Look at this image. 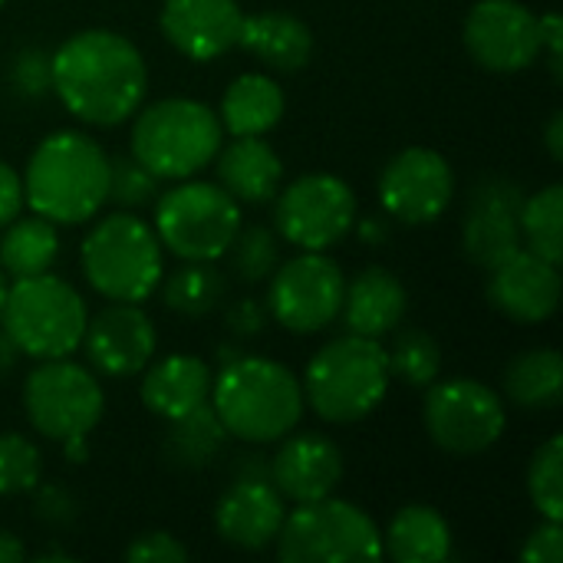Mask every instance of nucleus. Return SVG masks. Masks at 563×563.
<instances>
[{"label": "nucleus", "mask_w": 563, "mask_h": 563, "mask_svg": "<svg viewBox=\"0 0 563 563\" xmlns=\"http://www.w3.org/2000/svg\"><path fill=\"white\" fill-rule=\"evenodd\" d=\"M53 92L86 125L112 129L142 109L148 66L142 49L115 30H79L53 53Z\"/></svg>", "instance_id": "obj_1"}, {"label": "nucleus", "mask_w": 563, "mask_h": 563, "mask_svg": "<svg viewBox=\"0 0 563 563\" xmlns=\"http://www.w3.org/2000/svg\"><path fill=\"white\" fill-rule=\"evenodd\" d=\"M109 201V155L86 132L46 135L23 172V205L56 228L86 224Z\"/></svg>", "instance_id": "obj_2"}, {"label": "nucleus", "mask_w": 563, "mask_h": 563, "mask_svg": "<svg viewBox=\"0 0 563 563\" xmlns=\"http://www.w3.org/2000/svg\"><path fill=\"white\" fill-rule=\"evenodd\" d=\"M211 409L224 432L247 445H271L290 435L303 419L300 379L274 360L238 356L211 379Z\"/></svg>", "instance_id": "obj_3"}, {"label": "nucleus", "mask_w": 563, "mask_h": 563, "mask_svg": "<svg viewBox=\"0 0 563 563\" xmlns=\"http://www.w3.org/2000/svg\"><path fill=\"white\" fill-rule=\"evenodd\" d=\"M389 360L379 340L336 336L320 346L303 373V402L330 426H353L379 409L389 393Z\"/></svg>", "instance_id": "obj_4"}, {"label": "nucleus", "mask_w": 563, "mask_h": 563, "mask_svg": "<svg viewBox=\"0 0 563 563\" xmlns=\"http://www.w3.org/2000/svg\"><path fill=\"white\" fill-rule=\"evenodd\" d=\"M79 264L89 287L109 303H142L165 277V247L139 214L112 211L82 238Z\"/></svg>", "instance_id": "obj_5"}, {"label": "nucleus", "mask_w": 563, "mask_h": 563, "mask_svg": "<svg viewBox=\"0 0 563 563\" xmlns=\"http://www.w3.org/2000/svg\"><path fill=\"white\" fill-rule=\"evenodd\" d=\"M132 119V155L158 181L195 178L214 162L224 139L218 112L185 96L158 99Z\"/></svg>", "instance_id": "obj_6"}, {"label": "nucleus", "mask_w": 563, "mask_h": 563, "mask_svg": "<svg viewBox=\"0 0 563 563\" xmlns=\"http://www.w3.org/2000/svg\"><path fill=\"white\" fill-rule=\"evenodd\" d=\"M86 323L89 310L79 290L49 271L13 280L0 307V327L13 340L20 356H30L36 363L73 356L82 343Z\"/></svg>", "instance_id": "obj_7"}, {"label": "nucleus", "mask_w": 563, "mask_h": 563, "mask_svg": "<svg viewBox=\"0 0 563 563\" xmlns=\"http://www.w3.org/2000/svg\"><path fill=\"white\" fill-rule=\"evenodd\" d=\"M284 563H369L383 558V531L353 501L320 498L287 511L277 534Z\"/></svg>", "instance_id": "obj_8"}, {"label": "nucleus", "mask_w": 563, "mask_h": 563, "mask_svg": "<svg viewBox=\"0 0 563 563\" xmlns=\"http://www.w3.org/2000/svg\"><path fill=\"white\" fill-rule=\"evenodd\" d=\"M241 224V205L218 181L185 178L155 201L152 228L168 254L181 261H218L228 254Z\"/></svg>", "instance_id": "obj_9"}, {"label": "nucleus", "mask_w": 563, "mask_h": 563, "mask_svg": "<svg viewBox=\"0 0 563 563\" xmlns=\"http://www.w3.org/2000/svg\"><path fill=\"white\" fill-rule=\"evenodd\" d=\"M23 412L33 432L49 442H66L73 435H89L102 422L106 393L96 373L69 356L40 360L23 383Z\"/></svg>", "instance_id": "obj_10"}, {"label": "nucleus", "mask_w": 563, "mask_h": 563, "mask_svg": "<svg viewBox=\"0 0 563 563\" xmlns=\"http://www.w3.org/2000/svg\"><path fill=\"white\" fill-rule=\"evenodd\" d=\"M422 422L429 439L459 459H472L488 452L508 426L505 399L472 376L435 379L426 386Z\"/></svg>", "instance_id": "obj_11"}, {"label": "nucleus", "mask_w": 563, "mask_h": 563, "mask_svg": "<svg viewBox=\"0 0 563 563\" xmlns=\"http://www.w3.org/2000/svg\"><path fill=\"white\" fill-rule=\"evenodd\" d=\"M274 198L277 238L300 251H330L356 224V195L340 175H300Z\"/></svg>", "instance_id": "obj_12"}, {"label": "nucleus", "mask_w": 563, "mask_h": 563, "mask_svg": "<svg viewBox=\"0 0 563 563\" xmlns=\"http://www.w3.org/2000/svg\"><path fill=\"white\" fill-rule=\"evenodd\" d=\"M343 290L346 274L333 257H327V251H300L271 274L267 313L287 333L310 336L340 317Z\"/></svg>", "instance_id": "obj_13"}, {"label": "nucleus", "mask_w": 563, "mask_h": 563, "mask_svg": "<svg viewBox=\"0 0 563 563\" xmlns=\"http://www.w3.org/2000/svg\"><path fill=\"white\" fill-rule=\"evenodd\" d=\"M455 198V172L445 155L426 145L402 148L379 175V205L393 221L432 224Z\"/></svg>", "instance_id": "obj_14"}, {"label": "nucleus", "mask_w": 563, "mask_h": 563, "mask_svg": "<svg viewBox=\"0 0 563 563\" xmlns=\"http://www.w3.org/2000/svg\"><path fill=\"white\" fill-rule=\"evenodd\" d=\"M465 49L488 73H521L541 56V23L521 0H478L465 16Z\"/></svg>", "instance_id": "obj_15"}, {"label": "nucleus", "mask_w": 563, "mask_h": 563, "mask_svg": "<svg viewBox=\"0 0 563 563\" xmlns=\"http://www.w3.org/2000/svg\"><path fill=\"white\" fill-rule=\"evenodd\" d=\"M525 198L528 191L511 178H485L475 185L462 221V247L475 267L492 271L518 247H525L518 224Z\"/></svg>", "instance_id": "obj_16"}, {"label": "nucleus", "mask_w": 563, "mask_h": 563, "mask_svg": "<svg viewBox=\"0 0 563 563\" xmlns=\"http://www.w3.org/2000/svg\"><path fill=\"white\" fill-rule=\"evenodd\" d=\"M79 346L86 350L92 373L106 379H129L152 363L158 333L142 303H109L86 323Z\"/></svg>", "instance_id": "obj_17"}, {"label": "nucleus", "mask_w": 563, "mask_h": 563, "mask_svg": "<svg viewBox=\"0 0 563 563\" xmlns=\"http://www.w3.org/2000/svg\"><path fill=\"white\" fill-rule=\"evenodd\" d=\"M492 307L515 323H544L561 307V274L558 264L518 247L511 257L488 271Z\"/></svg>", "instance_id": "obj_18"}, {"label": "nucleus", "mask_w": 563, "mask_h": 563, "mask_svg": "<svg viewBox=\"0 0 563 563\" xmlns=\"http://www.w3.org/2000/svg\"><path fill=\"white\" fill-rule=\"evenodd\" d=\"M244 10L238 0H165L162 36L188 59L211 63L238 46Z\"/></svg>", "instance_id": "obj_19"}, {"label": "nucleus", "mask_w": 563, "mask_h": 563, "mask_svg": "<svg viewBox=\"0 0 563 563\" xmlns=\"http://www.w3.org/2000/svg\"><path fill=\"white\" fill-rule=\"evenodd\" d=\"M271 459V485L284 501L307 505L333 495L343 482V452L317 432H290Z\"/></svg>", "instance_id": "obj_20"}, {"label": "nucleus", "mask_w": 563, "mask_h": 563, "mask_svg": "<svg viewBox=\"0 0 563 563\" xmlns=\"http://www.w3.org/2000/svg\"><path fill=\"white\" fill-rule=\"evenodd\" d=\"M284 518L287 505L271 482L234 478V485L218 498L214 531L238 551H264L277 541Z\"/></svg>", "instance_id": "obj_21"}, {"label": "nucleus", "mask_w": 563, "mask_h": 563, "mask_svg": "<svg viewBox=\"0 0 563 563\" xmlns=\"http://www.w3.org/2000/svg\"><path fill=\"white\" fill-rule=\"evenodd\" d=\"M218 185L238 205H267L280 191L284 162L264 135H231L228 145L214 155Z\"/></svg>", "instance_id": "obj_22"}, {"label": "nucleus", "mask_w": 563, "mask_h": 563, "mask_svg": "<svg viewBox=\"0 0 563 563\" xmlns=\"http://www.w3.org/2000/svg\"><path fill=\"white\" fill-rule=\"evenodd\" d=\"M406 310H409V294L393 271L366 267L353 280H346L340 313L350 333L379 340L402 323Z\"/></svg>", "instance_id": "obj_23"}, {"label": "nucleus", "mask_w": 563, "mask_h": 563, "mask_svg": "<svg viewBox=\"0 0 563 563\" xmlns=\"http://www.w3.org/2000/svg\"><path fill=\"white\" fill-rule=\"evenodd\" d=\"M211 379L214 373L208 369L205 360L191 353H172L158 360L155 366L145 369L142 376V402L152 416L158 419H178L211 396Z\"/></svg>", "instance_id": "obj_24"}, {"label": "nucleus", "mask_w": 563, "mask_h": 563, "mask_svg": "<svg viewBox=\"0 0 563 563\" xmlns=\"http://www.w3.org/2000/svg\"><path fill=\"white\" fill-rule=\"evenodd\" d=\"M238 46L274 73H297L313 56V33L300 16L287 10H264L251 16L244 13Z\"/></svg>", "instance_id": "obj_25"}, {"label": "nucleus", "mask_w": 563, "mask_h": 563, "mask_svg": "<svg viewBox=\"0 0 563 563\" xmlns=\"http://www.w3.org/2000/svg\"><path fill=\"white\" fill-rule=\"evenodd\" d=\"M287 99L274 76L241 73L221 96V129L228 135H267L284 119Z\"/></svg>", "instance_id": "obj_26"}, {"label": "nucleus", "mask_w": 563, "mask_h": 563, "mask_svg": "<svg viewBox=\"0 0 563 563\" xmlns=\"http://www.w3.org/2000/svg\"><path fill=\"white\" fill-rule=\"evenodd\" d=\"M383 554L396 563H442L452 558V528L432 505H406L383 534Z\"/></svg>", "instance_id": "obj_27"}, {"label": "nucleus", "mask_w": 563, "mask_h": 563, "mask_svg": "<svg viewBox=\"0 0 563 563\" xmlns=\"http://www.w3.org/2000/svg\"><path fill=\"white\" fill-rule=\"evenodd\" d=\"M505 399L525 412L558 409L563 399V360L554 346H534L515 356L505 369Z\"/></svg>", "instance_id": "obj_28"}, {"label": "nucleus", "mask_w": 563, "mask_h": 563, "mask_svg": "<svg viewBox=\"0 0 563 563\" xmlns=\"http://www.w3.org/2000/svg\"><path fill=\"white\" fill-rule=\"evenodd\" d=\"M59 257V234L56 224L30 214V218H13L3 228L0 238V267L10 280H23V277H36L46 274Z\"/></svg>", "instance_id": "obj_29"}, {"label": "nucleus", "mask_w": 563, "mask_h": 563, "mask_svg": "<svg viewBox=\"0 0 563 563\" xmlns=\"http://www.w3.org/2000/svg\"><path fill=\"white\" fill-rule=\"evenodd\" d=\"M228 432L218 419V412L211 409V402H201L198 409L168 419V432H165V459L175 468L185 472H198L208 468L218 452L224 449Z\"/></svg>", "instance_id": "obj_30"}, {"label": "nucleus", "mask_w": 563, "mask_h": 563, "mask_svg": "<svg viewBox=\"0 0 563 563\" xmlns=\"http://www.w3.org/2000/svg\"><path fill=\"white\" fill-rule=\"evenodd\" d=\"M162 303L178 317H208L224 300V277L214 261H185L158 284Z\"/></svg>", "instance_id": "obj_31"}, {"label": "nucleus", "mask_w": 563, "mask_h": 563, "mask_svg": "<svg viewBox=\"0 0 563 563\" xmlns=\"http://www.w3.org/2000/svg\"><path fill=\"white\" fill-rule=\"evenodd\" d=\"M521 244L538 257L561 264L563 257V185H548L525 198L521 214Z\"/></svg>", "instance_id": "obj_32"}, {"label": "nucleus", "mask_w": 563, "mask_h": 563, "mask_svg": "<svg viewBox=\"0 0 563 563\" xmlns=\"http://www.w3.org/2000/svg\"><path fill=\"white\" fill-rule=\"evenodd\" d=\"M386 360H389V376L416 389L432 386L442 373V350L426 330L396 333L393 346L386 350Z\"/></svg>", "instance_id": "obj_33"}, {"label": "nucleus", "mask_w": 563, "mask_h": 563, "mask_svg": "<svg viewBox=\"0 0 563 563\" xmlns=\"http://www.w3.org/2000/svg\"><path fill=\"white\" fill-rule=\"evenodd\" d=\"M231 271L238 274V280L244 284H261L267 280L277 264H280V238L274 228H264V224H241L231 247Z\"/></svg>", "instance_id": "obj_34"}, {"label": "nucleus", "mask_w": 563, "mask_h": 563, "mask_svg": "<svg viewBox=\"0 0 563 563\" xmlns=\"http://www.w3.org/2000/svg\"><path fill=\"white\" fill-rule=\"evenodd\" d=\"M528 495L544 521H563V439L551 435L531 459Z\"/></svg>", "instance_id": "obj_35"}, {"label": "nucleus", "mask_w": 563, "mask_h": 563, "mask_svg": "<svg viewBox=\"0 0 563 563\" xmlns=\"http://www.w3.org/2000/svg\"><path fill=\"white\" fill-rule=\"evenodd\" d=\"M43 478V455L36 442L20 432H0V498L30 495Z\"/></svg>", "instance_id": "obj_36"}, {"label": "nucleus", "mask_w": 563, "mask_h": 563, "mask_svg": "<svg viewBox=\"0 0 563 563\" xmlns=\"http://www.w3.org/2000/svg\"><path fill=\"white\" fill-rule=\"evenodd\" d=\"M155 195H158V178L135 155L109 158V201H115L122 211H135L155 201Z\"/></svg>", "instance_id": "obj_37"}, {"label": "nucleus", "mask_w": 563, "mask_h": 563, "mask_svg": "<svg viewBox=\"0 0 563 563\" xmlns=\"http://www.w3.org/2000/svg\"><path fill=\"white\" fill-rule=\"evenodd\" d=\"M10 82L23 99H43L53 92V53L26 46L10 63Z\"/></svg>", "instance_id": "obj_38"}, {"label": "nucleus", "mask_w": 563, "mask_h": 563, "mask_svg": "<svg viewBox=\"0 0 563 563\" xmlns=\"http://www.w3.org/2000/svg\"><path fill=\"white\" fill-rule=\"evenodd\" d=\"M30 495H33V518H36L40 525H46V528H53V531L73 528L79 508H76V498H73L63 485H56V482L36 485Z\"/></svg>", "instance_id": "obj_39"}, {"label": "nucleus", "mask_w": 563, "mask_h": 563, "mask_svg": "<svg viewBox=\"0 0 563 563\" xmlns=\"http://www.w3.org/2000/svg\"><path fill=\"white\" fill-rule=\"evenodd\" d=\"M125 561L129 563H185L188 561V548L168 534V531H148L132 538V544L125 548Z\"/></svg>", "instance_id": "obj_40"}, {"label": "nucleus", "mask_w": 563, "mask_h": 563, "mask_svg": "<svg viewBox=\"0 0 563 563\" xmlns=\"http://www.w3.org/2000/svg\"><path fill=\"white\" fill-rule=\"evenodd\" d=\"M525 563H561L563 561V528L561 521H544L534 528L521 548Z\"/></svg>", "instance_id": "obj_41"}, {"label": "nucleus", "mask_w": 563, "mask_h": 563, "mask_svg": "<svg viewBox=\"0 0 563 563\" xmlns=\"http://www.w3.org/2000/svg\"><path fill=\"white\" fill-rule=\"evenodd\" d=\"M267 307L254 297H244V300H234L224 313V323L231 330V336L238 340H254L264 327H267Z\"/></svg>", "instance_id": "obj_42"}, {"label": "nucleus", "mask_w": 563, "mask_h": 563, "mask_svg": "<svg viewBox=\"0 0 563 563\" xmlns=\"http://www.w3.org/2000/svg\"><path fill=\"white\" fill-rule=\"evenodd\" d=\"M538 23H541V53H548V66H551V76H554V82H561L563 79L561 13H558V10H548V13H541V16H538Z\"/></svg>", "instance_id": "obj_43"}, {"label": "nucleus", "mask_w": 563, "mask_h": 563, "mask_svg": "<svg viewBox=\"0 0 563 563\" xmlns=\"http://www.w3.org/2000/svg\"><path fill=\"white\" fill-rule=\"evenodd\" d=\"M23 211V178L0 162V228H7Z\"/></svg>", "instance_id": "obj_44"}, {"label": "nucleus", "mask_w": 563, "mask_h": 563, "mask_svg": "<svg viewBox=\"0 0 563 563\" xmlns=\"http://www.w3.org/2000/svg\"><path fill=\"white\" fill-rule=\"evenodd\" d=\"M234 478L271 482V459L264 452H241L234 459Z\"/></svg>", "instance_id": "obj_45"}, {"label": "nucleus", "mask_w": 563, "mask_h": 563, "mask_svg": "<svg viewBox=\"0 0 563 563\" xmlns=\"http://www.w3.org/2000/svg\"><path fill=\"white\" fill-rule=\"evenodd\" d=\"M544 145H548V152H551V158H554V162H563V112L561 109L551 115V122H548V129H544Z\"/></svg>", "instance_id": "obj_46"}, {"label": "nucleus", "mask_w": 563, "mask_h": 563, "mask_svg": "<svg viewBox=\"0 0 563 563\" xmlns=\"http://www.w3.org/2000/svg\"><path fill=\"white\" fill-rule=\"evenodd\" d=\"M353 228L360 231V238H363L366 244H379V241L389 238V221H386V218H366V221H356Z\"/></svg>", "instance_id": "obj_47"}, {"label": "nucleus", "mask_w": 563, "mask_h": 563, "mask_svg": "<svg viewBox=\"0 0 563 563\" xmlns=\"http://www.w3.org/2000/svg\"><path fill=\"white\" fill-rule=\"evenodd\" d=\"M26 561V548L20 544L16 534L10 531H0V563H20Z\"/></svg>", "instance_id": "obj_48"}, {"label": "nucleus", "mask_w": 563, "mask_h": 563, "mask_svg": "<svg viewBox=\"0 0 563 563\" xmlns=\"http://www.w3.org/2000/svg\"><path fill=\"white\" fill-rule=\"evenodd\" d=\"M59 445H63V455H66L73 465H79V462L89 459V435H73V439H66V442H59Z\"/></svg>", "instance_id": "obj_49"}, {"label": "nucleus", "mask_w": 563, "mask_h": 563, "mask_svg": "<svg viewBox=\"0 0 563 563\" xmlns=\"http://www.w3.org/2000/svg\"><path fill=\"white\" fill-rule=\"evenodd\" d=\"M20 360V350L13 346V340L7 336V330L0 327V376H7Z\"/></svg>", "instance_id": "obj_50"}, {"label": "nucleus", "mask_w": 563, "mask_h": 563, "mask_svg": "<svg viewBox=\"0 0 563 563\" xmlns=\"http://www.w3.org/2000/svg\"><path fill=\"white\" fill-rule=\"evenodd\" d=\"M36 561H76V558H73L69 551H59V548H56V551H43V554H36Z\"/></svg>", "instance_id": "obj_51"}, {"label": "nucleus", "mask_w": 563, "mask_h": 563, "mask_svg": "<svg viewBox=\"0 0 563 563\" xmlns=\"http://www.w3.org/2000/svg\"><path fill=\"white\" fill-rule=\"evenodd\" d=\"M238 356H244L241 350H234V346H218V363L224 366V363H231V360H238Z\"/></svg>", "instance_id": "obj_52"}, {"label": "nucleus", "mask_w": 563, "mask_h": 563, "mask_svg": "<svg viewBox=\"0 0 563 563\" xmlns=\"http://www.w3.org/2000/svg\"><path fill=\"white\" fill-rule=\"evenodd\" d=\"M7 287H10V277L3 274V267H0V307H3V297H7Z\"/></svg>", "instance_id": "obj_53"}, {"label": "nucleus", "mask_w": 563, "mask_h": 563, "mask_svg": "<svg viewBox=\"0 0 563 563\" xmlns=\"http://www.w3.org/2000/svg\"><path fill=\"white\" fill-rule=\"evenodd\" d=\"M3 3H7V0H0V7H3Z\"/></svg>", "instance_id": "obj_54"}]
</instances>
